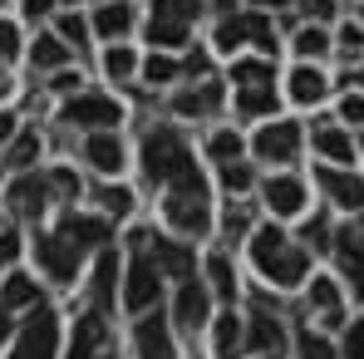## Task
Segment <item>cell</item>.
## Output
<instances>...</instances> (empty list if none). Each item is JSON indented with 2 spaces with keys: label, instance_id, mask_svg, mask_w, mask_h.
Returning a JSON list of instances; mask_svg holds the SVG:
<instances>
[{
  "label": "cell",
  "instance_id": "6da1fadb",
  "mask_svg": "<svg viewBox=\"0 0 364 359\" xmlns=\"http://www.w3.org/2000/svg\"><path fill=\"white\" fill-rule=\"evenodd\" d=\"M251 256H256L261 276H271L276 286H296V281H305V266H310V261H305V251L286 246L281 227H261L256 241H251Z\"/></svg>",
  "mask_w": 364,
  "mask_h": 359
},
{
  "label": "cell",
  "instance_id": "7a4b0ae2",
  "mask_svg": "<svg viewBox=\"0 0 364 359\" xmlns=\"http://www.w3.org/2000/svg\"><path fill=\"white\" fill-rule=\"evenodd\" d=\"M168 222L187 232V237H202L207 222H212V207H207V187H202V173L192 178L168 182Z\"/></svg>",
  "mask_w": 364,
  "mask_h": 359
},
{
  "label": "cell",
  "instance_id": "3957f363",
  "mask_svg": "<svg viewBox=\"0 0 364 359\" xmlns=\"http://www.w3.org/2000/svg\"><path fill=\"white\" fill-rule=\"evenodd\" d=\"M143 168H148V178H158V182H178V178H192V173H197L187 143H182L178 133H168V128L148 133V143H143Z\"/></svg>",
  "mask_w": 364,
  "mask_h": 359
},
{
  "label": "cell",
  "instance_id": "277c9868",
  "mask_svg": "<svg viewBox=\"0 0 364 359\" xmlns=\"http://www.w3.org/2000/svg\"><path fill=\"white\" fill-rule=\"evenodd\" d=\"M197 15V0H153V20H148V40L158 50H178L187 40V25Z\"/></svg>",
  "mask_w": 364,
  "mask_h": 359
},
{
  "label": "cell",
  "instance_id": "5b68a950",
  "mask_svg": "<svg viewBox=\"0 0 364 359\" xmlns=\"http://www.w3.org/2000/svg\"><path fill=\"white\" fill-rule=\"evenodd\" d=\"M55 345H60V320H55L50 305H40L20 325V340H15V355L10 359H55Z\"/></svg>",
  "mask_w": 364,
  "mask_h": 359
},
{
  "label": "cell",
  "instance_id": "8992f818",
  "mask_svg": "<svg viewBox=\"0 0 364 359\" xmlns=\"http://www.w3.org/2000/svg\"><path fill=\"white\" fill-rule=\"evenodd\" d=\"M64 119L79 123V128H114L119 123V104L114 99H104V94H79V99H69V109H64Z\"/></svg>",
  "mask_w": 364,
  "mask_h": 359
},
{
  "label": "cell",
  "instance_id": "52a82bcc",
  "mask_svg": "<svg viewBox=\"0 0 364 359\" xmlns=\"http://www.w3.org/2000/svg\"><path fill=\"white\" fill-rule=\"evenodd\" d=\"M158 300V266L148 256H133L128 261V286H123V305L128 310H148Z\"/></svg>",
  "mask_w": 364,
  "mask_h": 359
},
{
  "label": "cell",
  "instance_id": "ba28073f",
  "mask_svg": "<svg viewBox=\"0 0 364 359\" xmlns=\"http://www.w3.org/2000/svg\"><path fill=\"white\" fill-rule=\"evenodd\" d=\"M35 251H40V266H50L55 281H74V266H79V246H74V241H64L60 232H55V237L35 241Z\"/></svg>",
  "mask_w": 364,
  "mask_h": 359
},
{
  "label": "cell",
  "instance_id": "9c48e42d",
  "mask_svg": "<svg viewBox=\"0 0 364 359\" xmlns=\"http://www.w3.org/2000/svg\"><path fill=\"white\" fill-rule=\"evenodd\" d=\"M296 143H301V128H296V123H271V128H261V133H256V153H261V158H271V163L296 158Z\"/></svg>",
  "mask_w": 364,
  "mask_h": 359
},
{
  "label": "cell",
  "instance_id": "30bf717a",
  "mask_svg": "<svg viewBox=\"0 0 364 359\" xmlns=\"http://www.w3.org/2000/svg\"><path fill=\"white\" fill-rule=\"evenodd\" d=\"M138 359H178L163 315H143V320H138Z\"/></svg>",
  "mask_w": 364,
  "mask_h": 359
},
{
  "label": "cell",
  "instance_id": "8fae6325",
  "mask_svg": "<svg viewBox=\"0 0 364 359\" xmlns=\"http://www.w3.org/2000/svg\"><path fill=\"white\" fill-rule=\"evenodd\" d=\"M320 187L340 202V207H350V212H360L364 207V182L355 173H335V168H320Z\"/></svg>",
  "mask_w": 364,
  "mask_h": 359
},
{
  "label": "cell",
  "instance_id": "7c38bea8",
  "mask_svg": "<svg viewBox=\"0 0 364 359\" xmlns=\"http://www.w3.org/2000/svg\"><path fill=\"white\" fill-rule=\"evenodd\" d=\"M266 202H271L276 217H296V212L305 207V187L296 178H271L266 182Z\"/></svg>",
  "mask_w": 364,
  "mask_h": 359
},
{
  "label": "cell",
  "instance_id": "4fadbf2b",
  "mask_svg": "<svg viewBox=\"0 0 364 359\" xmlns=\"http://www.w3.org/2000/svg\"><path fill=\"white\" fill-rule=\"evenodd\" d=\"M60 237L74 241V246L84 251V246H104V241H109V227H104L99 217H64V222H60Z\"/></svg>",
  "mask_w": 364,
  "mask_h": 359
},
{
  "label": "cell",
  "instance_id": "5bb4252c",
  "mask_svg": "<svg viewBox=\"0 0 364 359\" xmlns=\"http://www.w3.org/2000/svg\"><path fill=\"white\" fill-rule=\"evenodd\" d=\"M99 355H104V320H99V315H84L79 330H74L69 359H99Z\"/></svg>",
  "mask_w": 364,
  "mask_h": 359
},
{
  "label": "cell",
  "instance_id": "9a60e30c",
  "mask_svg": "<svg viewBox=\"0 0 364 359\" xmlns=\"http://www.w3.org/2000/svg\"><path fill=\"white\" fill-rule=\"evenodd\" d=\"M207 320V291L197 286V281H182V291H178V325L182 330H197Z\"/></svg>",
  "mask_w": 364,
  "mask_h": 359
},
{
  "label": "cell",
  "instance_id": "2e32d148",
  "mask_svg": "<svg viewBox=\"0 0 364 359\" xmlns=\"http://www.w3.org/2000/svg\"><path fill=\"white\" fill-rule=\"evenodd\" d=\"M84 153H89V163H94L99 173H119V168H123V148H119L114 133H94Z\"/></svg>",
  "mask_w": 364,
  "mask_h": 359
},
{
  "label": "cell",
  "instance_id": "e0dca14e",
  "mask_svg": "<svg viewBox=\"0 0 364 359\" xmlns=\"http://www.w3.org/2000/svg\"><path fill=\"white\" fill-rule=\"evenodd\" d=\"M10 207L20 217H40V207H45V178H20L10 187Z\"/></svg>",
  "mask_w": 364,
  "mask_h": 359
},
{
  "label": "cell",
  "instance_id": "ac0fdd59",
  "mask_svg": "<svg viewBox=\"0 0 364 359\" xmlns=\"http://www.w3.org/2000/svg\"><path fill=\"white\" fill-rule=\"evenodd\" d=\"M153 266L178 276V281H192V256L182 246H173V241H153Z\"/></svg>",
  "mask_w": 364,
  "mask_h": 359
},
{
  "label": "cell",
  "instance_id": "d6986e66",
  "mask_svg": "<svg viewBox=\"0 0 364 359\" xmlns=\"http://www.w3.org/2000/svg\"><path fill=\"white\" fill-rule=\"evenodd\" d=\"M217 104H222V84L207 79L202 89H192V94H182V99H178V114H192V119H197V114H212Z\"/></svg>",
  "mask_w": 364,
  "mask_h": 359
},
{
  "label": "cell",
  "instance_id": "ffe728a7",
  "mask_svg": "<svg viewBox=\"0 0 364 359\" xmlns=\"http://www.w3.org/2000/svg\"><path fill=\"white\" fill-rule=\"evenodd\" d=\"M315 148H320L330 163H355V143H350L340 128H320V133H315Z\"/></svg>",
  "mask_w": 364,
  "mask_h": 359
},
{
  "label": "cell",
  "instance_id": "44dd1931",
  "mask_svg": "<svg viewBox=\"0 0 364 359\" xmlns=\"http://www.w3.org/2000/svg\"><path fill=\"white\" fill-rule=\"evenodd\" d=\"M114 271H119V256L104 251L99 256V271H94V305L99 310H109V300H114Z\"/></svg>",
  "mask_w": 364,
  "mask_h": 359
},
{
  "label": "cell",
  "instance_id": "7402d4cb",
  "mask_svg": "<svg viewBox=\"0 0 364 359\" xmlns=\"http://www.w3.org/2000/svg\"><path fill=\"white\" fill-rule=\"evenodd\" d=\"M242 345H246L242 320H237V315H222V320H217V359H237Z\"/></svg>",
  "mask_w": 364,
  "mask_h": 359
},
{
  "label": "cell",
  "instance_id": "603a6c76",
  "mask_svg": "<svg viewBox=\"0 0 364 359\" xmlns=\"http://www.w3.org/2000/svg\"><path fill=\"white\" fill-rule=\"evenodd\" d=\"M94 25H99V35H114V40H119L123 30L133 25V10H128L123 0H109V5H104V10L94 15Z\"/></svg>",
  "mask_w": 364,
  "mask_h": 359
},
{
  "label": "cell",
  "instance_id": "cb8c5ba5",
  "mask_svg": "<svg viewBox=\"0 0 364 359\" xmlns=\"http://www.w3.org/2000/svg\"><path fill=\"white\" fill-rule=\"evenodd\" d=\"M291 94H296L301 104H320V99H325V74H320V69H296V74H291Z\"/></svg>",
  "mask_w": 364,
  "mask_h": 359
},
{
  "label": "cell",
  "instance_id": "d4e9b609",
  "mask_svg": "<svg viewBox=\"0 0 364 359\" xmlns=\"http://www.w3.org/2000/svg\"><path fill=\"white\" fill-rule=\"evenodd\" d=\"M0 305H5V310H10V305H40L35 281H30V276H10V281L0 286Z\"/></svg>",
  "mask_w": 364,
  "mask_h": 359
},
{
  "label": "cell",
  "instance_id": "484cf974",
  "mask_svg": "<svg viewBox=\"0 0 364 359\" xmlns=\"http://www.w3.org/2000/svg\"><path fill=\"white\" fill-rule=\"evenodd\" d=\"M256 350H281V325L266 315V310H256V320H251V335H246Z\"/></svg>",
  "mask_w": 364,
  "mask_h": 359
},
{
  "label": "cell",
  "instance_id": "4316f807",
  "mask_svg": "<svg viewBox=\"0 0 364 359\" xmlns=\"http://www.w3.org/2000/svg\"><path fill=\"white\" fill-rule=\"evenodd\" d=\"M242 40H251V15H237V20L227 15L222 30H217V50H237Z\"/></svg>",
  "mask_w": 364,
  "mask_h": 359
},
{
  "label": "cell",
  "instance_id": "83f0119b",
  "mask_svg": "<svg viewBox=\"0 0 364 359\" xmlns=\"http://www.w3.org/2000/svg\"><path fill=\"white\" fill-rule=\"evenodd\" d=\"M237 109H242L246 119H261L266 109H276V94H271L266 84H261V89H242V94H237Z\"/></svg>",
  "mask_w": 364,
  "mask_h": 359
},
{
  "label": "cell",
  "instance_id": "f1b7e54d",
  "mask_svg": "<svg viewBox=\"0 0 364 359\" xmlns=\"http://www.w3.org/2000/svg\"><path fill=\"white\" fill-rule=\"evenodd\" d=\"M64 55H69V50H64V40H60V35H40V40H35V50H30V60H35V64H45V69L64 64Z\"/></svg>",
  "mask_w": 364,
  "mask_h": 359
},
{
  "label": "cell",
  "instance_id": "f546056e",
  "mask_svg": "<svg viewBox=\"0 0 364 359\" xmlns=\"http://www.w3.org/2000/svg\"><path fill=\"white\" fill-rule=\"evenodd\" d=\"M207 276H212V286H217V296H222V300L237 296V276H232L227 256H212V261H207Z\"/></svg>",
  "mask_w": 364,
  "mask_h": 359
},
{
  "label": "cell",
  "instance_id": "4dcf8cb0",
  "mask_svg": "<svg viewBox=\"0 0 364 359\" xmlns=\"http://www.w3.org/2000/svg\"><path fill=\"white\" fill-rule=\"evenodd\" d=\"M310 305H320L330 320H340V291H335V281H325V276H320V281L310 286Z\"/></svg>",
  "mask_w": 364,
  "mask_h": 359
},
{
  "label": "cell",
  "instance_id": "1f68e13d",
  "mask_svg": "<svg viewBox=\"0 0 364 359\" xmlns=\"http://www.w3.org/2000/svg\"><path fill=\"white\" fill-rule=\"evenodd\" d=\"M207 153H212V158H217V163L227 168V163H237V153H242V138H237L232 128H222V133L212 138V148H207Z\"/></svg>",
  "mask_w": 364,
  "mask_h": 359
},
{
  "label": "cell",
  "instance_id": "d6a6232c",
  "mask_svg": "<svg viewBox=\"0 0 364 359\" xmlns=\"http://www.w3.org/2000/svg\"><path fill=\"white\" fill-rule=\"evenodd\" d=\"M232 74H237V84H242V89H261V84H271V69H266L261 60H246V64H237Z\"/></svg>",
  "mask_w": 364,
  "mask_h": 359
},
{
  "label": "cell",
  "instance_id": "836d02e7",
  "mask_svg": "<svg viewBox=\"0 0 364 359\" xmlns=\"http://www.w3.org/2000/svg\"><path fill=\"white\" fill-rule=\"evenodd\" d=\"M99 202H104L114 217H123V212L133 207V192H128V187H99Z\"/></svg>",
  "mask_w": 364,
  "mask_h": 359
},
{
  "label": "cell",
  "instance_id": "e575fe53",
  "mask_svg": "<svg viewBox=\"0 0 364 359\" xmlns=\"http://www.w3.org/2000/svg\"><path fill=\"white\" fill-rule=\"evenodd\" d=\"M60 40H64V45H74V50H84L89 30H84V20H79V15H64V20H60Z\"/></svg>",
  "mask_w": 364,
  "mask_h": 359
},
{
  "label": "cell",
  "instance_id": "d590c367",
  "mask_svg": "<svg viewBox=\"0 0 364 359\" xmlns=\"http://www.w3.org/2000/svg\"><path fill=\"white\" fill-rule=\"evenodd\" d=\"M296 50H301L305 60H310V55H325V50H330V40H325V30H315V25H310V30H301Z\"/></svg>",
  "mask_w": 364,
  "mask_h": 359
},
{
  "label": "cell",
  "instance_id": "8d00e7d4",
  "mask_svg": "<svg viewBox=\"0 0 364 359\" xmlns=\"http://www.w3.org/2000/svg\"><path fill=\"white\" fill-rule=\"evenodd\" d=\"M355 251H364V222L340 227V256H355Z\"/></svg>",
  "mask_w": 364,
  "mask_h": 359
},
{
  "label": "cell",
  "instance_id": "74e56055",
  "mask_svg": "<svg viewBox=\"0 0 364 359\" xmlns=\"http://www.w3.org/2000/svg\"><path fill=\"white\" fill-rule=\"evenodd\" d=\"M143 74H148V84H168V79H173V74H178V64L168 60V55H153V60H148V69H143Z\"/></svg>",
  "mask_w": 364,
  "mask_h": 359
},
{
  "label": "cell",
  "instance_id": "f35d334b",
  "mask_svg": "<svg viewBox=\"0 0 364 359\" xmlns=\"http://www.w3.org/2000/svg\"><path fill=\"white\" fill-rule=\"evenodd\" d=\"M104 69H109L114 79H128V74H133V55H128L123 45H114V50H109V60H104Z\"/></svg>",
  "mask_w": 364,
  "mask_h": 359
},
{
  "label": "cell",
  "instance_id": "ab89813d",
  "mask_svg": "<svg viewBox=\"0 0 364 359\" xmlns=\"http://www.w3.org/2000/svg\"><path fill=\"white\" fill-rule=\"evenodd\" d=\"M222 182H227L232 192H246V187H251V168H246V163H227V168H222Z\"/></svg>",
  "mask_w": 364,
  "mask_h": 359
},
{
  "label": "cell",
  "instance_id": "60d3db41",
  "mask_svg": "<svg viewBox=\"0 0 364 359\" xmlns=\"http://www.w3.org/2000/svg\"><path fill=\"white\" fill-rule=\"evenodd\" d=\"M251 40H256L266 55H276V35H271V25H266L261 15H251Z\"/></svg>",
  "mask_w": 364,
  "mask_h": 359
},
{
  "label": "cell",
  "instance_id": "b9f144b4",
  "mask_svg": "<svg viewBox=\"0 0 364 359\" xmlns=\"http://www.w3.org/2000/svg\"><path fill=\"white\" fill-rule=\"evenodd\" d=\"M301 355L305 359H340L330 345H325V340H320V335H305V340H301Z\"/></svg>",
  "mask_w": 364,
  "mask_h": 359
},
{
  "label": "cell",
  "instance_id": "7bdbcfd3",
  "mask_svg": "<svg viewBox=\"0 0 364 359\" xmlns=\"http://www.w3.org/2000/svg\"><path fill=\"white\" fill-rule=\"evenodd\" d=\"M340 119L355 123V128L364 123V99H360V94H345V104H340Z\"/></svg>",
  "mask_w": 364,
  "mask_h": 359
},
{
  "label": "cell",
  "instance_id": "ee69618b",
  "mask_svg": "<svg viewBox=\"0 0 364 359\" xmlns=\"http://www.w3.org/2000/svg\"><path fill=\"white\" fill-rule=\"evenodd\" d=\"M345 271H350V281H355V296L364 300V251H355V256H345Z\"/></svg>",
  "mask_w": 364,
  "mask_h": 359
},
{
  "label": "cell",
  "instance_id": "f6af8a7d",
  "mask_svg": "<svg viewBox=\"0 0 364 359\" xmlns=\"http://www.w3.org/2000/svg\"><path fill=\"white\" fill-rule=\"evenodd\" d=\"M20 50V35H15V25L10 20H0V60H10Z\"/></svg>",
  "mask_w": 364,
  "mask_h": 359
},
{
  "label": "cell",
  "instance_id": "bcb514c9",
  "mask_svg": "<svg viewBox=\"0 0 364 359\" xmlns=\"http://www.w3.org/2000/svg\"><path fill=\"white\" fill-rule=\"evenodd\" d=\"M345 359H364V325L350 330V340H345Z\"/></svg>",
  "mask_w": 364,
  "mask_h": 359
},
{
  "label": "cell",
  "instance_id": "7dc6e473",
  "mask_svg": "<svg viewBox=\"0 0 364 359\" xmlns=\"http://www.w3.org/2000/svg\"><path fill=\"white\" fill-rule=\"evenodd\" d=\"M35 148H40V138H35V133H25V138L15 143V163H30V158H35Z\"/></svg>",
  "mask_w": 364,
  "mask_h": 359
},
{
  "label": "cell",
  "instance_id": "c3c4849f",
  "mask_svg": "<svg viewBox=\"0 0 364 359\" xmlns=\"http://www.w3.org/2000/svg\"><path fill=\"white\" fill-rule=\"evenodd\" d=\"M340 45H345L350 55H360V50H364V30H360V25H350V30L340 35Z\"/></svg>",
  "mask_w": 364,
  "mask_h": 359
},
{
  "label": "cell",
  "instance_id": "681fc988",
  "mask_svg": "<svg viewBox=\"0 0 364 359\" xmlns=\"http://www.w3.org/2000/svg\"><path fill=\"white\" fill-rule=\"evenodd\" d=\"M15 251H20V241H15V232H5V237H0V266H10Z\"/></svg>",
  "mask_w": 364,
  "mask_h": 359
},
{
  "label": "cell",
  "instance_id": "f907efd6",
  "mask_svg": "<svg viewBox=\"0 0 364 359\" xmlns=\"http://www.w3.org/2000/svg\"><path fill=\"white\" fill-rule=\"evenodd\" d=\"M305 10H310L315 20H330V15H335V0H305Z\"/></svg>",
  "mask_w": 364,
  "mask_h": 359
},
{
  "label": "cell",
  "instance_id": "816d5d0a",
  "mask_svg": "<svg viewBox=\"0 0 364 359\" xmlns=\"http://www.w3.org/2000/svg\"><path fill=\"white\" fill-rule=\"evenodd\" d=\"M325 237H330V232H325V222L315 217V222L305 227V241H310V246H325Z\"/></svg>",
  "mask_w": 364,
  "mask_h": 359
},
{
  "label": "cell",
  "instance_id": "f5cc1de1",
  "mask_svg": "<svg viewBox=\"0 0 364 359\" xmlns=\"http://www.w3.org/2000/svg\"><path fill=\"white\" fill-rule=\"evenodd\" d=\"M50 5H60V0H25V15H45Z\"/></svg>",
  "mask_w": 364,
  "mask_h": 359
},
{
  "label": "cell",
  "instance_id": "db71d44e",
  "mask_svg": "<svg viewBox=\"0 0 364 359\" xmlns=\"http://www.w3.org/2000/svg\"><path fill=\"white\" fill-rule=\"evenodd\" d=\"M10 133H15V119H10V114H0V143H5Z\"/></svg>",
  "mask_w": 364,
  "mask_h": 359
},
{
  "label": "cell",
  "instance_id": "11a10c76",
  "mask_svg": "<svg viewBox=\"0 0 364 359\" xmlns=\"http://www.w3.org/2000/svg\"><path fill=\"white\" fill-rule=\"evenodd\" d=\"M5 335H10V320H5V305H0V345H5Z\"/></svg>",
  "mask_w": 364,
  "mask_h": 359
},
{
  "label": "cell",
  "instance_id": "9f6ffc18",
  "mask_svg": "<svg viewBox=\"0 0 364 359\" xmlns=\"http://www.w3.org/2000/svg\"><path fill=\"white\" fill-rule=\"evenodd\" d=\"M256 5H286V0H256Z\"/></svg>",
  "mask_w": 364,
  "mask_h": 359
},
{
  "label": "cell",
  "instance_id": "6f0895ef",
  "mask_svg": "<svg viewBox=\"0 0 364 359\" xmlns=\"http://www.w3.org/2000/svg\"><path fill=\"white\" fill-rule=\"evenodd\" d=\"M355 79H360V84H364V69H360V74H355Z\"/></svg>",
  "mask_w": 364,
  "mask_h": 359
},
{
  "label": "cell",
  "instance_id": "680465c9",
  "mask_svg": "<svg viewBox=\"0 0 364 359\" xmlns=\"http://www.w3.org/2000/svg\"><path fill=\"white\" fill-rule=\"evenodd\" d=\"M360 148H364V143H360Z\"/></svg>",
  "mask_w": 364,
  "mask_h": 359
}]
</instances>
